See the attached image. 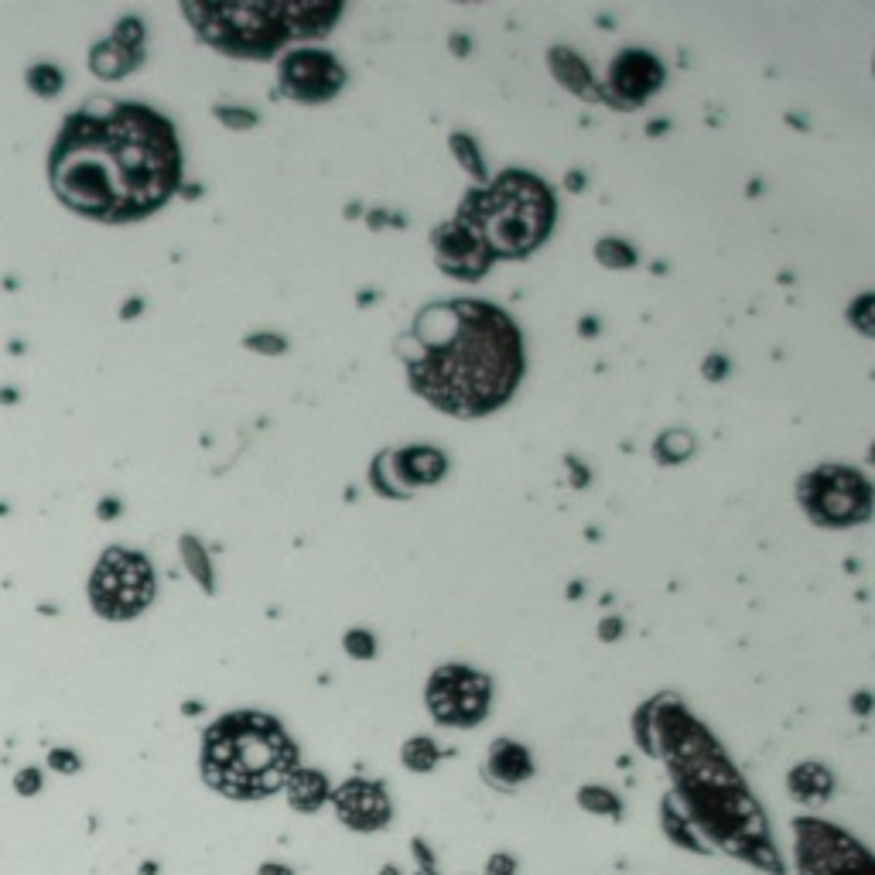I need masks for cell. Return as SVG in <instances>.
<instances>
[{
	"instance_id": "cell-1",
	"label": "cell",
	"mask_w": 875,
	"mask_h": 875,
	"mask_svg": "<svg viewBox=\"0 0 875 875\" xmlns=\"http://www.w3.org/2000/svg\"><path fill=\"white\" fill-rule=\"evenodd\" d=\"M182 182L175 127L144 103L93 100L48 151V185L65 209L100 223L158 212Z\"/></svg>"
},
{
	"instance_id": "cell-2",
	"label": "cell",
	"mask_w": 875,
	"mask_h": 875,
	"mask_svg": "<svg viewBox=\"0 0 875 875\" xmlns=\"http://www.w3.org/2000/svg\"><path fill=\"white\" fill-rule=\"evenodd\" d=\"M407 380L428 404L476 417L510 400L523 373L517 325L486 301H438L400 339Z\"/></svg>"
},
{
	"instance_id": "cell-3",
	"label": "cell",
	"mask_w": 875,
	"mask_h": 875,
	"mask_svg": "<svg viewBox=\"0 0 875 875\" xmlns=\"http://www.w3.org/2000/svg\"><path fill=\"white\" fill-rule=\"evenodd\" d=\"M294 746L281 725L257 711H233L206 732L202 773L230 797H267L294 773Z\"/></svg>"
},
{
	"instance_id": "cell-4",
	"label": "cell",
	"mask_w": 875,
	"mask_h": 875,
	"mask_svg": "<svg viewBox=\"0 0 875 875\" xmlns=\"http://www.w3.org/2000/svg\"><path fill=\"white\" fill-rule=\"evenodd\" d=\"M459 223L479 236L496 257H520L541 247L554 223V199L547 185L523 171H506L489 188L465 195Z\"/></svg>"
},
{
	"instance_id": "cell-5",
	"label": "cell",
	"mask_w": 875,
	"mask_h": 875,
	"mask_svg": "<svg viewBox=\"0 0 875 875\" xmlns=\"http://www.w3.org/2000/svg\"><path fill=\"white\" fill-rule=\"evenodd\" d=\"M188 21H195V31L209 45L223 48L240 59H267L288 38L277 7L257 4H185Z\"/></svg>"
},
{
	"instance_id": "cell-6",
	"label": "cell",
	"mask_w": 875,
	"mask_h": 875,
	"mask_svg": "<svg viewBox=\"0 0 875 875\" xmlns=\"http://www.w3.org/2000/svg\"><path fill=\"white\" fill-rule=\"evenodd\" d=\"M154 599V571L144 554L110 547L89 578V602L103 619H134Z\"/></svg>"
},
{
	"instance_id": "cell-7",
	"label": "cell",
	"mask_w": 875,
	"mask_h": 875,
	"mask_svg": "<svg viewBox=\"0 0 875 875\" xmlns=\"http://www.w3.org/2000/svg\"><path fill=\"white\" fill-rule=\"evenodd\" d=\"M800 503L817 523L845 527L869 517V482L852 469H817L800 482Z\"/></svg>"
},
{
	"instance_id": "cell-8",
	"label": "cell",
	"mask_w": 875,
	"mask_h": 875,
	"mask_svg": "<svg viewBox=\"0 0 875 875\" xmlns=\"http://www.w3.org/2000/svg\"><path fill=\"white\" fill-rule=\"evenodd\" d=\"M428 708L441 725L472 729L489 711V681L469 667H441L428 684Z\"/></svg>"
},
{
	"instance_id": "cell-9",
	"label": "cell",
	"mask_w": 875,
	"mask_h": 875,
	"mask_svg": "<svg viewBox=\"0 0 875 875\" xmlns=\"http://www.w3.org/2000/svg\"><path fill=\"white\" fill-rule=\"evenodd\" d=\"M342 83H346L342 65L329 52H318V48H301V52H291L281 62V93H288L291 100L301 103L332 100L342 89Z\"/></svg>"
},
{
	"instance_id": "cell-10",
	"label": "cell",
	"mask_w": 875,
	"mask_h": 875,
	"mask_svg": "<svg viewBox=\"0 0 875 875\" xmlns=\"http://www.w3.org/2000/svg\"><path fill=\"white\" fill-rule=\"evenodd\" d=\"M660 83H664V69L653 55L619 52V59L609 69V79H605L602 96H609L616 106H636L650 93H657Z\"/></svg>"
},
{
	"instance_id": "cell-11",
	"label": "cell",
	"mask_w": 875,
	"mask_h": 875,
	"mask_svg": "<svg viewBox=\"0 0 875 875\" xmlns=\"http://www.w3.org/2000/svg\"><path fill=\"white\" fill-rule=\"evenodd\" d=\"M435 257L452 277H465V281H479L482 274L493 264V253L479 243V236L465 230L459 219L445 223L435 233Z\"/></svg>"
},
{
	"instance_id": "cell-12",
	"label": "cell",
	"mask_w": 875,
	"mask_h": 875,
	"mask_svg": "<svg viewBox=\"0 0 875 875\" xmlns=\"http://www.w3.org/2000/svg\"><path fill=\"white\" fill-rule=\"evenodd\" d=\"M335 811L342 824L353 831H380L390 821V797L380 783L370 780H349L335 790Z\"/></svg>"
},
{
	"instance_id": "cell-13",
	"label": "cell",
	"mask_w": 875,
	"mask_h": 875,
	"mask_svg": "<svg viewBox=\"0 0 875 875\" xmlns=\"http://www.w3.org/2000/svg\"><path fill=\"white\" fill-rule=\"evenodd\" d=\"M380 465H387V482H383V493L390 496H404L411 486H421V482H435L441 479V472H445V455L435 452V448H404V452L397 455H387V459H380Z\"/></svg>"
},
{
	"instance_id": "cell-14",
	"label": "cell",
	"mask_w": 875,
	"mask_h": 875,
	"mask_svg": "<svg viewBox=\"0 0 875 875\" xmlns=\"http://www.w3.org/2000/svg\"><path fill=\"white\" fill-rule=\"evenodd\" d=\"M530 773H534V763H530L527 749L517 746V742L500 739L489 749V776L500 787H517V783L530 780Z\"/></svg>"
},
{
	"instance_id": "cell-15",
	"label": "cell",
	"mask_w": 875,
	"mask_h": 875,
	"mask_svg": "<svg viewBox=\"0 0 875 875\" xmlns=\"http://www.w3.org/2000/svg\"><path fill=\"white\" fill-rule=\"evenodd\" d=\"M137 62H141V52H137V48L120 45L117 38L93 45V52H89V69H93L100 79H120V76H127L130 69H137Z\"/></svg>"
},
{
	"instance_id": "cell-16",
	"label": "cell",
	"mask_w": 875,
	"mask_h": 875,
	"mask_svg": "<svg viewBox=\"0 0 875 875\" xmlns=\"http://www.w3.org/2000/svg\"><path fill=\"white\" fill-rule=\"evenodd\" d=\"M284 787H288V800L294 811H305V814L318 811V807L325 804V797H329V780L315 770H294Z\"/></svg>"
},
{
	"instance_id": "cell-17",
	"label": "cell",
	"mask_w": 875,
	"mask_h": 875,
	"mask_svg": "<svg viewBox=\"0 0 875 875\" xmlns=\"http://www.w3.org/2000/svg\"><path fill=\"white\" fill-rule=\"evenodd\" d=\"M551 69H554V76H558L568 89H575L578 96H595L592 72L585 69V62L578 59V55L561 52V48H558V52H551Z\"/></svg>"
},
{
	"instance_id": "cell-18",
	"label": "cell",
	"mask_w": 875,
	"mask_h": 875,
	"mask_svg": "<svg viewBox=\"0 0 875 875\" xmlns=\"http://www.w3.org/2000/svg\"><path fill=\"white\" fill-rule=\"evenodd\" d=\"M790 790L797 793L800 800L828 797V790H831V776L824 773L821 766H800L797 773H790Z\"/></svg>"
},
{
	"instance_id": "cell-19",
	"label": "cell",
	"mask_w": 875,
	"mask_h": 875,
	"mask_svg": "<svg viewBox=\"0 0 875 875\" xmlns=\"http://www.w3.org/2000/svg\"><path fill=\"white\" fill-rule=\"evenodd\" d=\"M404 763H407V770H417V773H428L431 766L438 763V746L431 739H411L404 746Z\"/></svg>"
},
{
	"instance_id": "cell-20",
	"label": "cell",
	"mask_w": 875,
	"mask_h": 875,
	"mask_svg": "<svg viewBox=\"0 0 875 875\" xmlns=\"http://www.w3.org/2000/svg\"><path fill=\"white\" fill-rule=\"evenodd\" d=\"M28 86L38 96H55L62 89V72L55 65H35V69H28Z\"/></svg>"
},
{
	"instance_id": "cell-21",
	"label": "cell",
	"mask_w": 875,
	"mask_h": 875,
	"mask_svg": "<svg viewBox=\"0 0 875 875\" xmlns=\"http://www.w3.org/2000/svg\"><path fill=\"white\" fill-rule=\"evenodd\" d=\"M182 554H185V564H188V571H192L195 578H199L202 582V588H206V592H212V568H209V561H206V554H202V547H199V541H192V537H185L182 541Z\"/></svg>"
},
{
	"instance_id": "cell-22",
	"label": "cell",
	"mask_w": 875,
	"mask_h": 875,
	"mask_svg": "<svg viewBox=\"0 0 875 875\" xmlns=\"http://www.w3.org/2000/svg\"><path fill=\"white\" fill-rule=\"evenodd\" d=\"M688 452H691V438L681 435V431H670V435H664V438L657 441V459L667 462V465L681 462Z\"/></svg>"
},
{
	"instance_id": "cell-23",
	"label": "cell",
	"mask_w": 875,
	"mask_h": 875,
	"mask_svg": "<svg viewBox=\"0 0 875 875\" xmlns=\"http://www.w3.org/2000/svg\"><path fill=\"white\" fill-rule=\"evenodd\" d=\"M595 257L602 260V264H609V267H629L633 264V250L626 247V243H619V240H605V243H599V250H595Z\"/></svg>"
},
{
	"instance_id": "cell-24",
	"label": "cell",
	"mask_w": 875,
	"mask_h": 875,
	"mask_svg": "<svg viewBox=\"0 0 875 875\" xmlns=\"http://www.w3.org/2000/svg\"><path fill=\"white\" fill-rule=\"evenodd\" d=\"M582 804L588 807V811H605V814H619V800L612 797L609 790H595L588 787L582 790Z\"/></svg>"
},
{
	"instance_id": "cell-25",
	"label": "cell",
	"mask_w": 875,
	"mask_h": 875,
	"mask_svg": "<svg viewBox=\"0 0 875 875\" xmlns=\"http://www.w3.org/2000/svg\"><path fill=\"white\" fill-rule=\"evenodd\" d=\"M117 38L120 45H127V48H137V52H141V42H144V28H141V21L137 18H124L117 24Z\"/></svg>"
},
{
	"instance_id": "cell-26",
	"label": "cell",
	"mask_w": 875,
	"mask_h": 875,
	"mask_svg": "<svg viewBox=\"0 0 875 875\" xmlns=\"http://www.w3.org/2000/svg\"><path fill=\"white\" fill-rule=\"evenodd\" d=\"M14 790H18L21 797H35V793L42 790V770H35V766L21 770L18 776H14Z\"/></svg>"
},
{
	"instance_id": "cell-27",
	"label": "cell",
	"mask_w": 875,
	"mask_h": 875,
	"mask_svg": "<svg viewBox=\"0 0 875 875\" xmlns=\"http://www.w3.org/2000/svg\"><path fill=\"white\" fill-rule=\"evenodd\" d=\"M48 766H52L55 773H76L79 770V756L69 749H52L48 752Z\"/></svg>"
},
{
	"instance_id": "cell-28",
	"label": "cell",
	"mask_w": 875,
	"mask_h": 875,
	"mask_svg": "<svg viewBox=\"0 0 875 875\" xmlns=\"http://www.w3.org/2000/svg\"><path fill=\"white\" fill-rule=\"evenodd\" d=\"M346 650L366 660V657H373L376 643H373V636H370V633H363V629H356V633H349V636H346Z\"/></svg>"
},
{
	"instance_id": "cell-29",
	"label": "cell",
	"mask_w": 875,
	"mask_h": 875,
	"mask_svg": "<svg viewBox=\"0 0 875 875\" xmlns=\"http://www.w3.org/2000/svg\"><path fill=\"white\" fill-rule=\"evenodd\" d=\"M452 147H455V154H459V158H462V161H465V158H469V168H472V171H476V175H479V178H482V175H486V171H482V161H479L476 147H472V141H469V137H462V134H459V137H455V141H452Z\"/></svg>"
},
{
	"instance_id": "cell-30",
	"label": "cell",
	"mask_w": 875,
	"mask_h": 875,
	"mask_svg": "<svg viewBox=\"0 0 875 875\" xmlns=\"http://www.w3.org/2000/svg\"><path fill=\"white\" fill-rule=\"evenodd\" d=\"M216 117L230 127H250L253 124V113H240V106H219Z\"/></svg>"
},
{
	"instance_id": "cell-31",
	"label": "cell",
	"mask_w": 875,
	"mask_h": 875,
	"mask_svg": "<svg viewBox=\"0 0 875 875\" xmlns=\"http://www.w3.org/2000/svg\"><path fill=\"white\" fill-rule=\"evenodd\" d=\"M517 872V862H513L510 855H493L486 865V875H513Z\"/></svg>"
},
{
	"instance_id": "cell-32",
	"label": "cell",
	"mask_w": 875,
	"mask_h": 875,
	"mask_svg": "<svg viewBox=\"0 0 875 875\" xmlns=\"http://www.w3.org/2000/svg\"><path fill=\"white\" fill-rule=\"evenodd\" d=\"M250 349H264V353H281L284 342L277 339V335H253V339H247Z\"/></svg>"
},
{
	"instance_id": "cell-33",
	"label": "cell",
	"mask_w": 875,
	"mask_h": 875,
	"mask_svg": "<svg viewBox=\"0 0 875 875\" xmlns=\"http://www.w3.org/2000/svg\"><path fill=\"white\" fill-rule=\"evenodd\" d=\"M602 636H605V640H616V636H619V619H609V623L602 626Z\"/></svg>"
},
{
	"instance_id": "cell-34",
	"label": "cell",
	"mask_w": 875,
	"mask_h": 875,
	"mask_svg": "<svg viewBox=\"0 0 875 875\" xmlns=\"http://www.w3.org/2000/svg\"><path fill=\"white\" fill-rule=\"evenodd\" d=\"M120 510V503L117 500H106V503H100V517H113V513Z\"/></svg>"
},
{
	"instance_id": "cell-35",
	"label": "cell",
	"mask_w": 875,
	"mask_h": 875,
	"mask_svg": "<svg viewBox=\"0 0 875 875\" xmlns=\"http://www.w3.org/2000/svg\"><path fill=\"white\" fill-rule=\"evenodd\" d=\"M260 875H291V869H281V865H264Z\"/></svg>"
},
{
	"instance_id": "cell-36",
	"label": "cell",
	"mask_w": 875,
	"mask_h": 875,
	"mask_svg": "<svg viewBox=\"0 0 875 875\" xmlns=\"http://www.w3.org/2000/svg\"><path fill=\"white\" fill-rule=\"evenodd\" d=\"M11 400H18L14 390H0V404H11Z\"/></svg>"
},
{
	"instance_id": "cell-37",
	"label": "cell",
	"mask_w": 875,
	"mask_h": 875,
	"mask_svg": "<svg viewBox=\"0 0 875 875\" xmlns=\"http://www.w3.org/2000/svg\"><path fill=\"white\" fill-rule=\"evenodd\" d=\"M380 875H400V872H397V869H394V865H387V869H383V872H380Z\"/></svg>"
}]
</instances>
